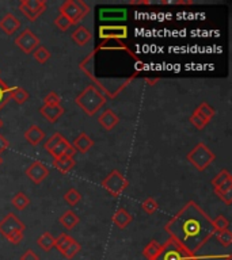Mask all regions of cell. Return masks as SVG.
<instances>
[{
  "label": "cell",
  "instance_id": "cell-1",
  "mask_svg": "<svg viewBox=\"0 0 232 260\" xmlns=\"http://www.w3.org/2000/svg\"><path fill=\"white\" fill-rule=\"evenodd\" d=\"M164 230L168 233L170 238L193 254L215 234L212 220L194 200L188 202L164 225Z\"/></svg>",
  "mask_w": 232,
  "mask_h": 260
},
{
  "label": "cell",
  "instance_id": "cell-2",
  "mask_svg": "<svg viewBox=\"0 0 232 260\" xmlns=\"http://www.w3.org/2000/svg\"><path fill=\"white\" fill-rule=\"evenodd\" d=\"M75 103L90 117H94L95 114L105 106L106 97L98 90L97 87L90 84L75 98Z\"/></svg>",
  "mask_w": 232,
  "mask_h": 260
},
{
  "label": "cell",
  "instance_id": "cell-3",
  "mask_svg": "<svg viewBox=\"0 0 232 260\" xmlns=\"http://www.w3.org/2000/svg\"><path fill=\"white\" fill-rule=\"evenodd\" d=\"M155 260H200V258L193 252L184 248L173 238H168L162 245V249Z\"/></svg>",
  "mask_w": 232,
  "mask_h": 260
},
{
  "label": "cell",
  "instance_id": "cell-4",
  "mask_svg": "<svg viewBox=\"0 0 232 260\" xmlns=\"http://www.w3.org/2000/svg\"><path fill=\"white\" fill-rule=\"evenodd\" d=\"M186 159L192 162V165L197 168L198 171H205L206 168L215 162V153L204 144V142H198L197 145L188 153Z\"/></svg>",
  "mask_w": 232,
  "mask_h": 260
},
{
  "label": "cell",
  "instance_id": "cell-5",
  "mask_svg": "<svg viewBox=\"0 0 232 260\" xmlns=\"http://www.w3.org/2000/svg\"><path fill=\"white\" fill-rule=\"evenodd\" d=\"M129 186V180L125 178L118 169H113L102 180V187L113 196H119Z\"/></svg>",
  "mask_w": 232,
  "mask_h": 260
},
{
  "label": "cell",
  "instance_id": "cell-6",
  "mask_svg": "<svg viewBox=\"0 0 232 260\" xmlns=\"http://www.w3.org/2000/svg\"><path fill=\"white\" fill-rule=\"evenodd\" d=\"M25 224L14 214V213H8L5 214L4 218L0 221V234L4 236L5 238L11 237L15 233H23L25 230Z\"/></svg>",
  "mask_w": 232,
  "mask_h": 260
},
{
  "label": "cell",
  "instance_id": "cell-7",
  "mask_svg": "<svg viewBox=\"0 0 232 260\" xmlns=\"http://www.w3.org/2000/svg\"><path fill=\"white\" fill-rule=\"evenodd\" d=\"M46 10V1L43 0H22L19 3V11L26 16L29 21L34 22L38 16Z\"/></svg>",
  "mask_w": 232,
  "mask_h": 260
},
{
  "label": "cell",
  "instance_id": "cell-8",
  "mask_svg": "<svg viewBox=\"0 0 232 260\" xmlns=\"http://www.w3.org/2000/svg\"><path fill=\"white\" fill-rule=\"evenodd\" d=\"M15 43L23 53L30 54L39 46V38L30 29H26L15 38Z\"/></svg>",
  "mask_w": 232,
  "mask_h": 260
},
{
  "label": "cell",
  "instance_id": "cell-9",
  "mask_svg": "<svg viewBox=\"0 0 232 260\" xmlns=\"http://www.w3.org/2000/svg\"><path fill=\"white\" fill-rule=\"evenodd\" d=\"M99 38L103 41L109 39H126L128 38V27L124 25H105L99 27Z\"/></svg>",
  "mask_w": 232,
  "mask_h": 260
},
{
  "label": "cell",
  "instance_id": "cell-10",
  "mask_svg": "<svg viewBox=\"0 0 232 260\" xmlns=\"http://www.w3.org/2000/svg\"><path fill=\"white\" fill-rule=\"evenodd\" d=\"M59 11L60 14H63L67 19H70V22L72 23V26H74V25H77V23L86 16L80 10H79V8H77V5L75 4L74 0H67V1H64L63 4L60 5Z\"/></svg>",
  "mask_w": 232,
  "mask_h": 260
},
{
  "label": "cell",
  "instance_id": "cell-11",
  "mask_svg": "<svg viewBox=\"0 0 232 260\" xmlns=\"http://www.w3.org/2000/svg\"><path fill=\"white\" fill-rule=\"evenodd\" d=\"M48 167L41 162H32V164L26 168V176L32 180L33 183L36 184L42 183L43 180H45V178H48Z\"/></svg>",
  "mask_w": 232,
  "mask_h": 260
},
{
  "label": "cell",
  "instance_id": "cell-12",
  "mask_svg": "<svg viewBox=\"0 0 232 260\" xmlns=\"http://www.w3.org/2000/svg\"><path fill=\"white\" fill-rule=\"evenodd\" d=\"M21 29V21L12 14H5L4 18L0 19V30L4 32L7 35L14 34Z\"/></svg>",
  "mask_w": 232,
  "mask_h": 260
},
{
  "label": "cell",
  "instance_id": "cell-13",
  "mask_svg": "<svg viewBox=\"0 0 232 260\" xmlns=\"http://www.w3.org/2000/svg\"><path fill=\"white\" fill-rule=\"evenodd\" d=\"M54 159H59L61 156H68V157H74L76 155V151L74 146L71 145L70 141L67 140V138H63V140L60 141L57 145L54 146L52 151L49 152Z\"/></svg>",
  "mask_w": 232,
  "mask_h": 260
},
{
  "label": "cell",
  "instance_id": "cell-14",
  "mask_svg": "<svg viewBox=\"0 0 232 260\" xmlns=\"http://www.w3.org/2000/svg\"><path fill=\"white\" fill-rule=\"evenodd\" d=\"M64 111L65 108L61 104H59V106H42L39 108V114L50 124H56L57 119L64 114Z\"/></svg>",
  "mask_w": 232,
  "mask_h": 260
},
{
  "label": "cell",
  "instance_id": "cell-15",
  "mask_svg": "<svg viewBox=\"0 0 232 260\" xmlns=\"http://www.w3.org/2000/svg\"><path fill=\"white\" fill-rule=\"evenodd\" d=\"M25 140L33 146H37L38 144H41L45 138V133H43V130L37 126V125H32V126H29L27 130L25 131Z\"/></svg>",
  "mask_w": 232,
  "mask_h": 260
},
{
  "label": "cell",
  "instance_id": "cell-16",
  "mask_svg": "<svg viewBox=\"0 0 232 260\" xmlns=\"http://www.w3.org/2000/svg\"><path fill=\"white\" fill-rule=\"evenodd\" d=\"M98 122H99V125H101L105 130H113V128H116V126L118 125L119 118L113 110L108 108V110L103 111L102 115L98 118Z\"/></svg>",
  "mask_w": 232,
  "mask_h": 260
},
{
  "label": "cell",
  "instance_id": "cell-17",
  "mask_svg": "<svg viewBox=\"0 0 232 260\" xmlns=\"http://www.w3.org/2000/svg\"><path fill=\"white\" fill-rule=\"evenodd\" d=\"M72 41L76 43V45H79V46H84L87 43L91 41L92 38V32L84 26H79L76 27V30L72 32Z\"/></svg>",
  "mask_w": 232,
  "mask_h": 260
},
{
  "label": "cell",
  "instance_id": "cell-18",
  "mask_svg": "<svg viewBox=\"0 0 232 260\" xmlns=\"http://www.w3.org/2000/svg\"><path fill=\"white\" fill-rule=\"evenodd\" d=\"M112 221L117 228L119 229H125V228L129 225L130 222H132V216H130L129 213L126 209L124 207H119L118 210L114 213V216L112 217Z\"/></svg>",
  "mask_w": 232,
  "mask_h": 260
},
{
  "label": "cell",
  "instance_id": "cell-19",
  "mask_svg": "<svg viewBox=\"0 0 232 260\" xmlns=\"http://www.w3.org/2000/svg\"><path fill=\"white\" fill-rule=\"evenodd\" d=\"M76 165V162L74 160V157L68 156H61L59 159H54L53 167L61 173H68L72 171Z\"/></svg>",
  "mask_w": 232,
  "mask_h": 260
},
{
  "label": "cell",
  "instance_id": "cell-20",
  "mask_svg": "<svg viewBox=\"0 0 232 260\" xmlns=\"http://www.w3.org/2000/svg\"><path fill=\"white\" fill-rule=\"evenodd\" d=\"M94 145V141L86 134V133H80L77 135L74 141L72 146L75 148L76 152H80V153H86L91 149V146Z\"/></svg>",
  "mask_w": 232,
  "mask_h": 260
},
{
  "label": "cell",
  "instance_id": "cell-21",
  "mask_svg": "<svg viewBox=\"0 0 232 260\" xmlns=\"http://www.w3.org/2000/svg\"><path fill=\"white\" fill-rule=\"evenodd\" d=\"M99 18L102 21H122L126 18V10L113 8V10H99Z\"/></svg>",
  "mask_w": 232,
  "mask_h": 260
},
{
  "label": "cell",
  "instance_id": "cell-22",
  "mask_svg": "<svg viewBox=\"0 0 232 260\" xmlns=\"http://www.w3.org/2000/svg\"><path fill=\"white\" fill-rule=\"evenodd\" d=\"M194 113L198 114L201 118L205 121L206 124H209L212 119H213V117L216 115V110L212 107L211 104H208L206 102H202L200 106H197V107H195Z\"/></svg>",
  "mask_w": 232,
  "mask_h": 260
},
{
  "label": "cell",
  "instance_id": "cell-23",
  "mask_svg": "<svg viewBox=\"0 0 232 260\" xmlns=\"http://www.w3.org/2000/svg\"><path fill=\"white\" fill-rule=\"evenodd\" d=\"M59 221L65 229L71 230V229H74L79 224V217L76 216V213H74L72 210H67L63 216L60 217Z\"/></svg>",
  "mask_w": 232,
  "mask_h": 260
},
{
  "label": "cell",
  "instance_id": "cell-24",
  "mask_svg": "<svg viewBox=\"0 0 232 260\" xmlns=\"http://www.w3.org/2000/svg\"><path fill=\"white\" fill-rule=\"evenodd\" d=\"M160 249H162V245L157 243V241H155V240H152L143 249V256L147 260H155L157 258L159 252H160Z\"/></svg>",
  "mask_w": 232,
  "mask_h": 260
},
{
  "label": "cell",
  "instance_id": "cell-25",
  "mask_svg": "<svg viewBox=\"0 0 232 260\" xmlns=\"http://www.w3.org/2000/svg\"><path fill=\"white\" fill-rule=\"evenodd\" d=\"M74 240H75V238L71 237L70 234L61 233V234H59V237L54 238V248L57 249L60 254L63 255L65 252V249L68 248L71 244L74 243Z\"/></svg>",
  "mask_w": 232,
  "mask_h": 260
},
{
  "label": "cell",
  "instance_id": "cell-26",
  "mask_svg": "<svg viewBox=\"0 0 232 260\" xmlns=\"http://www.w3.org/2000/svg\"><path fill=\"white\" fill-rule=\"evenodd\" d=\"M11 203H12V206L15 207L16 210L22 211V210H25L27 206L30 205V199H29V196H27L25 193L19 191V193H16V194L12 196Z\"/></svg>",
  "mask_w": 232,
  "mask_h": 260
},
{
  "label": "cell",
  "instance_id": "cell-27",
  "mask_svg": "<svg viewBox=\"0 0 232 260\" xmlns=\"http://www.w3.org/2000/svg\"><path fill=\"white\" fill-rule=\"evenodd\" d=\"M29 92L25 90V88H22V87H11V99L14 100L18 104H23L25 102L29 100Z\"/></svg>",
  "mask_w": 232,
  "mask_h": 260
},
{
  "label": "cell",
  "instance_id": "cell-28",
  "mask_svg": "<svg viewBox=\"0 0 232 260\" xmlns=\"http://www.w3.org/2000/svg\"><path fill=\"white\" fill-rule=\"evenodd\" d=\"M37 244L41 247L42 251L49 252L50 249L54 248V237L52 236V233L43 232L42 234L37 238Z\"/></svg>",
  "mask_w": 232,
  "mask_h": 260
},
{
  "label": "cell",
  "instance_id": "cell-29",
  "mask_svg": "<svg viewBox=\"0 0 232 260\" xmlns=\"http://www.w3.org/2000/svg\"><path fill=\"white\" fill-rule=\"evenodd\" d=\"M11 100V87L0 79V110Z\"/></svg>",
  "mask_w": 232,
  "mask_h": 260
},
{
  "label": "cell",
  "instance_id": "cell-30",
  "mask_svg": "<svg viewBox=\"0 0 232 260\" xmlns=\"http://www.w3.org/2000/svg\"><path fill=\"white\" fill-rule=\"evenodd\" d=\"M33 56H34V60H36L37 63L45 64V63L52 57V53H50L45 46H38V48L33 52Z\"/></svg>",
  "mask_w": 232,
  "mask_h": 260
},
{
  "label": "cell",
  "instance_id": "cell-31",
  "mask_svg": "<svg viewBox=\"0 0 232 260\" xmlns=\"http://www.w3.org/2000/svg\"><path fill=\"white\" fill-rule=\"evenodd\" d=\"M81 199V195L80 193L77 191L76 189H70L67 193H65L64 195V200H65V203L67 205H70V206H75L77 205L79 202H80Z\"/></svg>",
  "mask_w": 232,
  "mask_h": 260
},
{
  "label": "cell",
  "instance_id": "cell-32",
  "mask_svg": "<svg viewBox=\"0 0 232 260\" xmlns=\"http://www.w3.org/2000/svg\"><path fill=\"white\" fill-rule=\"evenodd\" d=\"M230 179H232L230 171L228 169H223V171L217 173L215 178L212 179V186H213V189H217V187H220L222 184L226 183Z\"/></svg>",
  "mask_w": 232,
  "mask_h": 260
},
{
  "label": "cell",
  "instance_id": "cell-33",
  "mask_svg": "<svg viewBox=\"0 0 232 260\" xmlns=\"http://www.w3.org/2000/svg\"><path fill=\"white\" fill-rule=\"evenodd\" d=\"M212 227H213V230L216 232H222V230H226L230 227V221L224 216H217L216 218L212 220Z\"/></svg>",
  "mask_w": 232,
  "mask_h": 260
},
{
  "label": "cell",
  "instance_id": "cell-34",
  "mask_svg": "<svg viewBox=\"0 0 232 260\" xmlns=\"http://www.w3.org/2000/svg\"><path fill=\"white\" fill-rule=\"evenodd\" d=\"M213 236H216L217 241L222 244L223 247H230L232 244V233L230 232V229L222 230V232H216Z\"/></svg>",
  "mask_w": 232,
  "mask_h": 260
},
{
  "label": "cell",
  "instance_id": "cell-35",
  "mask_svg": "<svg viewBox=\"0 0 232 260\" xmlns=\"http://www.w3.org/2000/svg\"><path fill=\"white\" fill-rule=\"evenodd\" d=\"M59 104H61V97L56 92H49L43 98V106H59Z\"/></svg>",
  "mask_w": 232,
  "mask_h": 260
},
{
  "label": "cell",
  "instance_id": "cell-36",
  "mask_svg": "<svg viewBox=\"0 0 232 260\" xmlns=\"http://www.w3.org/2000/svg\"><path fill=\"white\" fill-rule=\"evenodd\" d=\"M80 249H81L80 244L77 243L76 240H74V243L71 244L70 247L65 249V252L63 254V256H64V258H67V259H74L76 255L80 252Z\"/></svg>",
  "mask_w": 232,
  "mask_h": 260
},
{
  "label": "cell",
  "instance_id": "cell-37",
  "mask_svg": "<svg viewBox=\"0 0 232 260\" xmlns=\"http://www.w3.org/2000/svg\"><path fill=\"white\" fill-rule=\"evenodd\" d=\"M63 138H64V135L61 134V133H54V134L52 135L48 141H45V144H43V149H45V151L50 152L52 149H53L54 146L59 144L60 141L63 140Z\"/></svg>",
  "mask_w": 232,
  "mask_h": 260
},
{
  "label": "cell",
  "instance_id": "cell-38",
  "mask_svg": "<svg viewBox=\"0 0 232 260\" xmlns=\"http://www.w3.org/2000/svg\"><path fill=\"white\" fill-rule=\"evenodd\" d=\"M141 207H143V210L146 211L147 214H154V213L157 210L159 203H157L154 198H147V199L141 203Z\"/></svg>",
  "mask_w": 232,
  "mask_h": 260
},
{
  "label": "cell",
  "instance_id": "cell-39",
  "mask_svg": "<svg viewBox=\"0 0 232 260\" xmlns=\"http://www.w3.org/2000/svg\"><path fill=\"white\" fill-rule=\"evenodd\" d=\"M54 25H56V27H59L61 32H67V30H70V27L72 26L70 19H67L63 14H59V16L54 19Z\"/></svg>",
  "mask_w": 232,
  "mask_h": 260
},
{
  "label": "cell",
  "instance_id": "cell-40",
  "mask_svg": "<svg viewBox=\"0 0 232 260\" xmlns=\"http://www.w3.org/2000/svg\"><path fill=\"white\" fill-rule=\"evenodd\" d=\"M189 121H190V124L193 125V126H194L195 129H198V130H202V129H204V128H205L206 125H208L205 122V121H204V119L201 118V117H200V115H198V114H195L194 111H193V114L190 115Z\"/></svg>",
  "mask_w": 232,
  "mask_h": 260
},
{
  "label": "cell",
  "instance_id": "cell-41",
  "mask_svg": "<svg viewBox=\"0 0 232 260\" xmlns=\"http://www.w3.org/2000/svg\"><path fill=\"white\" fill-rule=\"evenodd\" d=\"M220 199L226 203V205H231L232 203V190H230V191H224V193H219V194H216Z\"/></svg>",
  "mask_w": 232,
  "mask_h": 260
},
{
  "label": "cell",
  "instance_id": "cell-42",
  "mask_svg": "<svg viewBox=\"0 0 232 260\" xmlns=\"http://www.w3.org/2000/svg\"><path fill=\"white\" fill-rule=\"evenodd\" d=\"M213 190H215V194L224 193V191H230V190H232V179L227 180V182L224 184H222L220 187H217V189H213Z\"/></svg>",
  "mask_w": 232,
  "mask_h": 260
},
{
  "label": "cell",
  "instance_id": "cell-43",
  "mask_svg": "<svg viewBox=\"0 0 232 260\" xmlns=\"http://www.w3.org/2000/svg\"><path fill=\"white\" fill-rule=\"evenodd\" d=\"M19 260H39V258H38V255L34 254V251H32V249H27L26 252L22 255L21 259Z\"/></svg>",
  "mask_w": 232,
  "mask_h": 260
},
{
  "label": "cell",
  "instance_id": "cell-44",
  "mask_svg": "<svg viewBox=\"0 0 232 260\" xmlns=\"http://www.w3.org/2000/svg\"><path fill=\"white\" fill-rule=\"evenodd\" d=\"M74 1H75V4L77 5V8H79L84 15H87V14L90 12V7H88L83 0H74Z\"/></svg>",
  "mask_w": 232,
  "mask_h": 260
},
{
  "label": "cell",
  "instance_id": "cell-45",
  "mask_svg": "<svg viewBox=\"0 0 232 260\" xmlns=\"http://www.w3.org/2000/svg\"><path fill=\"white\" fill-rule=\"evenodd\" d=\"M8 146H10V141L7 140L4 135L0 134V153H1V152H4Z\"/></svg>",
  "mask_w": 232,
  "mask_h": 260
},
{
  "label": "cell",
  "instance_id": "cell-46",
  "mask_svg": "<svg viewBox=\"0 0 232 260\" xmlns=\"http://www.w3.org/2000/svg\"><path fill=\"white\" fill-rule=\"evenodd\" d=\"M136 68H137V72L141 70L143 68H144V63H141L140 60H139V61H136Z\"/></svg>",
  "mask_w": 232,
  "mask_h": 260
},
{
  "label": "cell",
  "instance_id": "cell-47",
  "mask_svg": "<svg viewBox=\"0 0 232 260\" xmlns=\"http://www.w3.org/2000/svg\"><path fill=\"white\" fill-rule=\"evenodd\" d=\"M146 81H147V83H150V84H155V83L157 81V79H156V80H150V79H146Z\"/></svg>",
  "mask_w": 232,
  "mask_h": 260
},
{
  "label": "cell",
  "instance_id": "cell-48",
  "mask_svg": "<svg viewBox=\"0 0 232 260\" xmlns=\"http://www.w3.org/2000/svg\"><path fill=\"white\" fill-rule=\"evenodd\" d=\"M223 260H232V256L231 255H227V256H226V258H224Z\"/></svg>",
  "mask_w": 232,
  "mask_h": 260
},
{
  "label": "cell",
  "instance_id": "cell-49",
  "mask_svg": "<svg viewBox=\"0 0 232 260\" xmlns=\"http://www.w3.org/2000/svg\"><path fill=\"white\" fill-rule=\"evenodd\" d=\"M1 126H3V121L0 119V128H1Z\"/></svg>",
  "mask_w": 232,
  "mask_h": 260
},
{
  "label": "cell",
  "instance_id": "cell-50",
  "mask_svg": "<svg viewBox=\"0 0 232 260\" xmlns=\"http://www.w3.org/2000/svg\"><path fill=\"white\" fill-rule=\"evenodd\" d=\"M1 162H3V159H1V156H0V165H1Z\"/></svg>",
  "mask_w": 232,
  "mask_h": 260
}]
</instances>
